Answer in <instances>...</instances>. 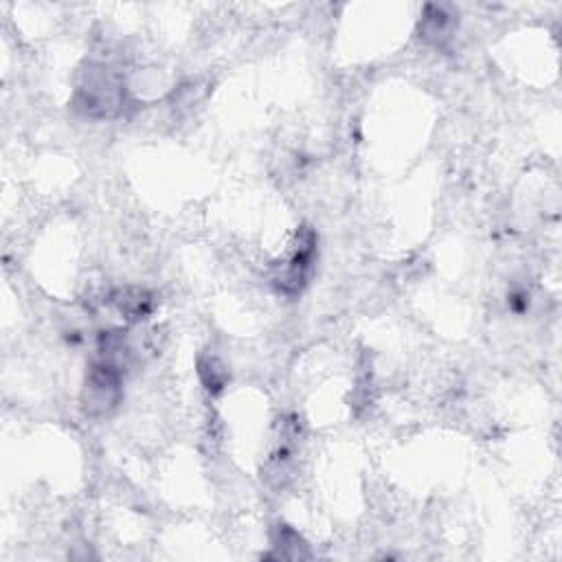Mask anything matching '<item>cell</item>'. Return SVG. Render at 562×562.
<instances>
[{
  "mask_svg": "<svg viewBox=\"0 0 562 562\" xmlns=\"http://www.w3.org/2000/svg\"><path fill=\"white\" fill-rule=\"evenodd\" d=\"M75 108L91 119L119 117L126 108V84L108 66L91 64L75 88Z\"/></svg>",
  "mask_w": 562,
  "mask_h": 562,
  "instance_id": "obj_1",
  "label": "cell"
},
{
  "mask_svg": "<svg viewBox=\"0 0 562 562\" xmlns=\"http://www.w3.org/2000/svg\"><path fill=\"white\" fill-rule=\"evenodd\" d=\"M123 398V369L108 361H97L86 374L82 389V409L88 418H106Z\"/></svg>",
  "mask_w": 562,
  "mask_h": 562,
  "instance_id": "obj_2",
  "label": "cell"
},
{
  "mask_svg": "<svg viewBox=\"0 0 562 562\" xmlns=\"http://www.w3.org/2000/svg\"><path fill=\"white\" fill-rule=\"evenodd\" d=\"M314 251H317V238H314L310 229H306L297 238L295 251L288 255V260L281 264L275 273V284L281 292L297 295V292H301V288L306 286L312 271Z\"/></svg>",
  "mask_w": 562,
  "mask_h": 562,
  "instance_id": "obj_3",
  "label": "cell"
},
{
  "mask_svg": "<svg viewBox=\"0 0 562 562\" xmlns=\"http://www.w3.org/2000/svg\"><path fill=\"white\" fill-rule=\"evenodd\" d=\"M108 301L115 306V310L121 314V317L130 323L148 319L156 306V299L152 292L139 288V286H123V288L112 290Z\"/></svg>",
  "mask_w": 562,
  "mask_h": 562,
  "instance_id": "obj_4",
  "label": "cell"
},
{
  "mask_svg": "<svg viewBox=\"0 0 562 562\" xmlns=\"http://www.w3.org/2000/svg\"><path fill=\"white\" fill-rule=\"evenodd\" d=\"M453 29H455V16L446 7L429 5L424 9V16L420 22V36L424 42L437 44V47H440L442 42L451 38Z\"/></svg>",
  "mask_w": 562,
  "mask_h": 562,
  "instance_id": "obj_5",
  "label": "cell"
},
{
  "mask_svg": "<svg viewBox=\"0 0 562 562\" xmlns=\"http://www.w3.org/2000/svg\"><path fill=\"white\" fill-rule=\"evenodd\" d=\"M198 374L202 385L211 393H220L229 382V369L216 356H202L198 361Z\"/></svg>",
  "mask_w": 562,
  "mask_h": 562,
  "instance_id": "obj_6",
  "label": "cell"
},
{
  "mask_svg": "<svg viewBox=\"0 0 562 562\" xmlns=\"http://www.w3.org/2000/svg\"><path fill=\"white\" fill-rule=\"evenodd\" d=\"M277 547L281 549V558H303V556H306V554L299 552V549L306 547V545H303L299 534L288 530V527H279Z\"/></svg>",
  "mask_w": 562,
  "mask_h": 562,
  "instance_id": "obj_7",
  "label": "cell"
}]
</instances>
